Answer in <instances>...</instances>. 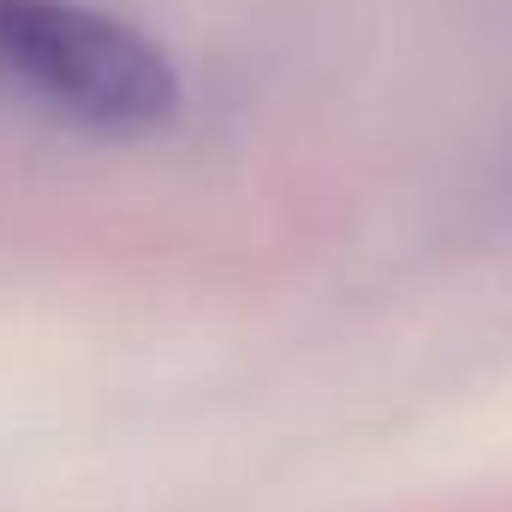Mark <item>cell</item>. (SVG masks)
<instances>
[{"label": "cell", "instance_id": "obj_1", "mask_svg": "<svg viewBox=\"0 0 512 512\" xmlns=\"http://www.w3.org/2000/svg\"><path fill=\"white\" fill-rule=\"evenodd\" d=\"M0 84L102 137H137L173 120V60L90 0H0Z\"/></svg>", "mask_w": 512, "mask_h": 512}]
</instances>
